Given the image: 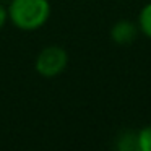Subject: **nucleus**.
I'll list each match as a JSON object with an SVG mask.
<instances>
[{
  "label": "nucleus",
  "instance_id": "nucleus-1",
  "mask_svg": "<svg viewBox=\"0 0 151 151\" xmlns=\"http://www.w3.org/2000/svg\"><path fill=\"white\" fill-rule=\"evenodd\" d=\"M50 15L49 0H12L8 7V18L23 31H34L41 28Z\"/></svg>",
  "mask_w": 151,
  "mask_h": 151
},
{
  "label": "nucleus",
  "instance_id": "nucleus-2",
  "mask_svg": "<svg viewBox=\"0 0 151 151\" xmlns=\"http://www.w3.org/2000/svg\"><path fill=\"white\" fill-rule=\"evenodd\" d=\"M67 63H68V55H67L65 49L59 46H49L39 52L34 67L39 75L46 76V78H52L65 70Z\"/></svg>",
  "mask_w": 151,
  "mask_h": 151
},
{
  "label": "nucleus",
  "instance_id": "nucleus-3",
  "mask_svg": "<svg viewBox=\"0 0 151 151\" xmlns=\"http://www.w3.org/2000/svg\"><path fill=\"white\" fill-rule=\"evenodd\" d=\"M138 34V28L135 26L132 21L122 20L119 23H115L111 29V37L115 44H120V46H125V44H132L135 41Z\"/></svg>",
  "mask_w": 151,
  "mask_h": 151
},
{
  "label": "nucleus",
  "instance_id": "nucleus-4",
  "mask_svg": "<svg viewBox=\"0 0 151 151\" xmlns=\"http://www.w3.org/2000/svg\"><path fill=\"white\" fill-rule=\"evenodd\" d=\"M117 151H140L137 132L132 130L124 132L117 140Z\"/></svg>",
  "mask_w": 151,
  "mask_h": 151
},
{
  "label": "nucleus",
  "instance_id": "nucleus-5",
  "mask_svg": "<svg viewBox=\"0 0 151 151\" xmlns=\"http://www.w3.org/2000/svg\"><path fill=\"white\" fill-rule=\"evenodd\" d=\"M138 23H140L141 33L151 39V4L145 5V7L141 8L140 18H138Z\"/></svg>",
  "mask_w": 151,
  "mask_h": 151
},
{
  "label": "nucleus",
  "instance_id": "nucleus-6",
  "mask_svg": "<svg viewBox=\"0 0 151 151\" xmlns=\"http://www.w3.org/2000/svg\"><path fill=\"white\" fill-rule=\"evenodd\" d=\"M138 146L140 151H151V125L138 132Z\"/></svg>",
  "mask_w": 151,
  "mask_h": 151
},
{
  "label": "nucleus",
  "instance_id": "nucleus-7",
  "mask_svg": "<svg viewBox=\"0 0 151 151\" xmlns=\"http://www.w3.org/2000/svg\"><path fill=\"white\" fill-rule=\"evenodd\" d=\"M7 18H8V10H5V8L0 5V29L4 28V24H5V21H7Z\"/></svg>",
  "mask_w": 151,
  "mask_h": 151
}]
</instances>
